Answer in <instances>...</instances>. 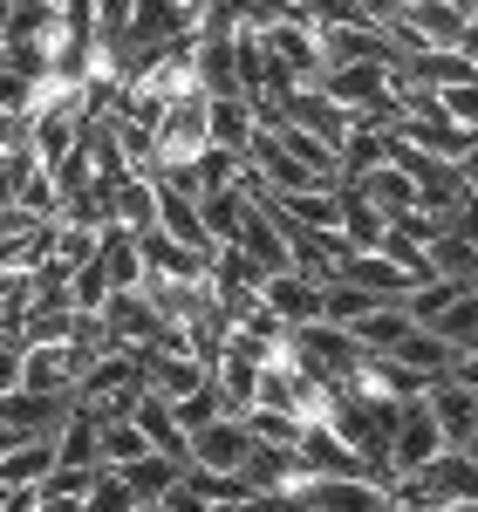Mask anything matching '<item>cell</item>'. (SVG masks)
Listing matches in <instances>:
<instances>
[{
	"label": "cell",
	"mask_w": 478,
	"mask_h": 512,
	"mask_svg": "<svg viewBox=\"0 0 478 512\" xmlns=\"http://www.w3.org/2000/svg\"><path fill=\"white\" fill-rule=\"evenodd\" d=\"M328 103H342L356 123H397L403 117V69H383V62H349V69H328L315 82Z\"/></svg>",
	"instance_id": "cell-1"
},
{
	"label": "cell",
	"mask_w": 478,
	"mask_h": 512,
	"mask_svg": "<svg viewBox=\"0 0 478 512\" xmlns=\"http://www.w3.org/2000/svg\"><path fill=\"white\" fill-rule=\"evenodd\" d=\"M287 349H294L301 369H315L321 383H335V390L362 369L356 335H349V328H335V321H301V328H287Z\"/></svg>",
	"instance_id": "cell-2"
},
{
	"label": "cell",
	"mask_w": 478,
	"mask_h": 512,
	"mask_svg": "<svg viewBox=\"0 0 478 512\" xmlns=\"http://www.w3.org/2000/svg\"><path fill=\"white\" fill-rule=\"evenodd\" d=\"M212 144L205 137V89H192V96H178V103H164L158 130H151V158H158V171H171V164H192ZM151 171V178H158Z\"/></svg>",
	"instance_id": "cell-3"
},
{
	"label": "cell",
	"mask_w": 478,
	"mask_h": 512,
	"mask_svg": "<svg viewBox=\"0 0 478 512\" xmlns=\"http://www.w3.org/2000/svg\"><path fill=\"white\" fill-rule=\"evenodd\" d=\"M246 458H253L246 417H212V424L192 431V444H185V465H192V472H212V478H239Z\"/></svg>",
	"instance_id": "cell-4"
},
{
	"label": "cell",
	"mask_w": 478,
	"mask_h": 512,
	"mask_svg": "<svg viewBox=\"0 0 478 512\" xmlns=\"http://www.w3.org/2000/svg\"><path fill=\"white\" fill-rule=\"evenodd\" d=\"M424 410H431V424H438L444 451H472L478 444V390H465V383H431L424 390Z\"/></svg>",
	"instance_id": "cell-5"
},
{
	"label": "cell",
	"mask_w": 478,
	"mask_h": 512,
	"mask_svg": "<svg viewBox=\"0 0 478 512\" xmlns=\"http://www.w3.org/2000/svg\"><path fill=\"white\" fill-rule=\"evenodd\" d=\"M431 458H444V437H438V424H431V410H424V396H417V403H403V410H397L390 465H397V478H410V472H424Z\"/></svg>",
	"instance_id": "cell-6"
},
{
	"label": "cell",
	"mask_w": 478,
	"mask_h": 512,
	"mask_svg": "<svg viewBox=\"0 0 478 512\" xmlns=\"http://www.w3.org/2000/svg\"><path fill=\"white\" fill-rule=\"evenodd\" d=\"M294 506L308 512H390V492H376L369 478H301Z\"/></svg>",
	"instance_id": "cell-7"
},
{
	"label": "cell",
	"mask_w": 478,
	"mask_h": 512,
	"mask_svg": "<svg viewBox=\"0 0 478 512\" xmlns=\"http://www.w3.org/2000/svg\"><path fill=\"white\" fill-rule=\"evenodd\" d=\"M260 48H267V55H274L294 82H321L315 21H294V14H287V21H267V28H260Z\"/></svg>",
	"instance_id": "cell-8"
},
{
	"label": "cell",
	"mask_w": 478,
	"mask_h": 512,
	"mask_svg": "<svg viewBox=\"0 0 478 512\" xmlns=\"http://www.w3.org/2000/svg\"><path fill=\"white\" fill-rule=\"evenodd\" d=\"M192 28H199V14H192V7H178V0H137L123 35L137 41L144 55H158V48H171V41H192Z\"/></svg>",
	"instance_id": "cell-9"
},
{
	"label": "cell",
	"mask_w": 478,
	"mask_h": 512,
	"mask_svg": "<svg viewBox=\"0 0 478 512\" xmlns=\"http://www.w3.org/2000/svg\"><path fill=\"white\" fill-rule=\"evenodd\" d=\"M233 246L253 260V274L267 280V274H287V239H280V226H274V212L253 198L246 205V219H239V233H233Z\"/></svg>",
	"instance_id": "cell-10"
},
{
	"label": "cell",
	"mask_w": 478,
	"mask_h": 512,
	"mask_svg": "<svg viewBox=\"0 0 478 512\" xmlns=\"http://www.w3.org/2000/svg\"><path fill=\"white\" fill-rule=\"evenodd\" d=\"M260 308H267V315H280L287 328H301V321H321V287L308 274H294V267H287V274H267V280H260Z\"/></svg>",
	"instance_id": "cell-11"
},
{
	"label": "cell",
	"mask_w": 478,
	"mask_h": 512,
	"mask_svg": "<svg viewBox=\"0 0 478 512\" xmlns=\"http://www.w3.org/2000/svg\"><path fill=\"white\" fill-rule=\"evenodd\" d=\"M82 355L76 349H21V390L35 396H76Z\"/></svg>",
	"instance_id": "cell-12"
},
{
	"label": "cell",
	"mask_w": 478,
	"mask_h": 512,
	"mask_svg": "<svg viewBox=\"0 0 478 512\" xmlns=\"http://www.w3.org/2000/svg\"><path fill=\"white\" fill-rule=\"evenodd\" d=\"M130 424L144 431V444H151L158 458H178V465H185V431H178V417H171V403H164V396L137 390V396H130Z\"/></svg>",
	"instance_id": "cell-13"
},
{
	"label": "cell",
	"mask_w": 478,
	"mask_h": 512,
	"mask_svg": "<svg viewBox=\"0 0 478 512\" xmlns=\"http://www.w3.org/2000/svg\"><path fill=\"white\" fill-rule=\"evenodd\" d=\"M158 185V178H151ZM158 233L178 239V246H192V253H219L212 239H205V219H199V198L171 192V185H158Z\"/></svg>",
	"instance_id": "cell-14"
},
{
	"label": "cell",
	"mask_w": 478,
	"mask_h": 512,
	"mask_svg": "<svg viewBox=\"0 0 478 512\" xmlns=\"http://www.w3.org/2000/svg\"><path fill=\"white\" fill-rule=\"evenodd\" d=\"M349 192H362L383 219H403V212H417V185H410V171H397V164H376V171H362Z\"/></svg>",
	"instance_id": "cell-15"
},
{
	"label": "cell",
	"mask_w": 478,
	"mask_h": 512,
	"mask_svg": "<svg viewBox=\"0 0 478 512\" xmlns=\"http://www.w3.org/2000/svg\"><path fill=\"white\" fill-rule=\"evenodd\" d=\"M110 472L130 485V499H137V506H158L164 492L185 478V465H178V458H158V451H144V458H130V465H110Z\"/></svg>",
	"instance_id": "cell-16"
},
{
	"label": "cell",
	"mask_w": 478,
	"mask_h": 512,
	"mask_svg": "<svg viewBox=\"0 0 478 512\" xmlns=\"http://www.w3.org/2000/svg\"><path fill=\"white\" fill-rule=\"evenodd\" d=\"M410 328H417V321L403 315V301H376V308H369V315H362L349 335H356V349H362V355H390L403 335H410Z\"/></svg>",
	"instance_id": "cell-17"
},
{
	"label": "cell",
	"mask_w": 478,
	"mask_h": 512,
	"mask_svg": "<svg viewBox=\"0 0 478 512\" xmlns=\"http://www.w3.org/2000/svg\"><path fill=\"white\" fill-rule=\"evenodd\" d=\"M55 472V437H21L7 458H0V492H21V485H41Z\"/></svg>",
	"instance_id": "cell-18"
},
{
	"label": "cell",
	"mask_w": 478,
	"mask_h": 512,
	"mask_svg": "<svg viewBox=\"0 0 478 512\" xmlns=\"http://www.w3.org/2000/svg\"><path fill=\"white\" fill-rule=\"evenodd\" d=\"M205 137H212L219 151H246V137H253V103H246V96H205Z\"/></svg>",
	"instance_id": "cell-19"
},
{
	"label": "cell",
	"mask_w": 478,
	"mask_h": 512,
	"mask_svg": "<svg viewBox=\"0 0 478 512\" xmlns=\"http://www.w3.org/2000/svg\"><path fill=\"white\" fill-rule=\"evenodd\" d=\"M110 219L123 233H158V185L151 178H123L110 192Z\"/></svg>",
	"instance_id": "cell-20"
},
{
	"label": "cell",
	"mask_w": 478,
	"mask_h": 512,
	"mask_svg": "<svg viewBox=\"0 0 478 512\" xmlns=\"http://www.w3.org/2000/svg\"><path fill=\"white\" fill-rule=\"evenodd\" d=\"M246 205H253V198H246V185H219V192H205L199 198V219H205V239H212V246H233V233H239V219H246Z\"/></svg>",
	"instance_id": "cell-21"
},
{
	"label": "cell",
	"mask_w": 478,
	"mask_h": 512,
	"mask_svg": "<svg viewBox=\"0 0 478 512\" xmlns=\"http://www.w3.org/2000/svg\"><path fill=\"white\" fill-rule=\"evenodd\" d=\"M342 185H356L362 171H376V164H390V130L383 123H356L349 137H342Z\"/></svg>",
	"instance_id": "cell-22"
},
{
	"label": "cell",
	"mask_w": 478,
	"mask_h": 512,
	"mask_svg": "<svg viewBox=\"0 0 478 512\" xmlns=\"http://www.w3.org/2000/svg\"><path fill=\"white\" fill-rule=\"evenodd\" d=\"M342 280H356L362 294H376V301H403V294L417 287V280L403 274V267H390L383 253H356V260L342 267Z\"/></svg>",
	"instance_id": "cell-23"
},
{
	"label": "cell",
	"mask_w": 478,
	"mask_h": 512,
	"mask_svg": "<svg viewBox=\"0 0 478 512\" xmlns=\"http://www.w3.org/2000/svg\"><path fill=\"white\" fill-rule=\"evenodd\" d=\"M383 226H390V219H383V212H376L362 192H349V185H342V226H335V233H342V246H349V253H376Z\"/></svg>",
	"instance_id": "cell-24"
},
{
	"label": "cell",
	"mask_w": 478,
	"mask_h": 512,
	"mask_svg": "<svg viewBox=\"0 0 478 512\" xmlns=\"http://www.w3.org/2000/svg\"><path fill=\"white\" fill-rule=\"evenodd\" d=\"M431 335H438L444 349H458V355L478 349V287H465V294H458V301L431 321Z\"/></svg>",
	"instance_id": "cell-25"
},
{
	"label": "cell",
	"mask_w": 478,
	"mask_h": 512,
	"mask_svg": "<svg viewBox=\"0 0 478 512\" xmlns=\"http://www.w3.org/2000/svg\"><path fill=\"white\" fill-rule=\"evenodd\" d=\"M369 308H376V294H362L356 280H328L321 287V321H335V328H356Z\"/></svg>",
	"instance_id": "cell-26"
},
{
	"label": "cell",
	"mask_w": 478,
	"mask_h": 512,
	"mask_svg": "<svg viewBox=\"0 0 478 512\" xmlns=\"http://www.w3.org/2000/svg\"><path fill=\"white\" fill-rule=\"evenodd\" d=\"M103 301H110V274H103V260L89 253L76 274H69V308H76V315H96Z\"/></svg>",
	"instance_id": "cell-27"
},
{
	"label": "cell",
	"mask_w": 478,
	"mask_h": 512,
	"mask_svg": "<svg viewBox=\"0 0 478 512\" xmlns=\"http://www.w3.org/2000/svg\"><path fill=\"white\" fill-rule=\"evenodd\" d=\"M246 431L267 451H294L301 444V417H287V410H246Z\"/></svg>",
	"instance_id": "cell-28"
},
{
	"label": "cell",
	"mask_w": 478,
	"mask_h": 512,
	"mask_svg": "<svg viewBox=\"0 0 478 512\" xmlns=\"http://www.w3.org/2000/svg\"><path fill=\"white\" fill-rule=\"evenodd\" d=\"M171 417H178V431H185V444H192V431H205L212 417H226V403H219V390L205 383V390L178 396V403H171Z\"/></svg>",
	"instance_id": "cell-29"
},
{
	"label": "cell",
	"mask_w": 478,
	"mask_h": 512,
	"mask_svg": "<svg viewBox=\"0 0 478 512\" xmlns=\"http://www.w3.org/2000/svg\"><path fill=\"white\" fill-rule=\"evenodd\" d=\"M438 110L458 123V130L478 137V82H451V89H438Z\"/></svg>",
	"instance_id": "cell-30"
},
{
	"label": "cell",
	"mask_w": 478,
	"mask_h": 512,
	"mask_svg": "<svg viewBox=\"0 0 478 512\" xmlns=\"http://www.w3.org/2000/svg\"><path fill=\"white\" fill-rule=\"evenodd\" d=\"M82 506H89V512H130V506H137V499H130V485H123V478L110 472V465H103V472H96V485H89V499H82Z\"/></svg>",
	"instance_id": "cell-31"
},
{
	"label": "cell",
	"mask_w": 478,
	"mask_h": 512,
	"mask_svg": "<svg viewBox=\"0 0 478 512\" xmlns=\"http://www.w3.org/2000/svg\"><path fill=\"white\" fill-rule=\"evenodd\" d=\"M130 7H137V0H89L96 35H123V28H130Z\"/></svg>",
	"instance_id": "cell-32"
},
{
	"label": "cell",
	"mask_w": 478,
	"mask_h": 512,
	"mask_svg": "<svg viewBox=\"0 0 478 512\" xmlns=\"http://www.w3.org/2000/svg\"><path fill=\"white\" fill-rule=\"evenodd\" d=\"M451 383H465V390H478V349L458 355V369H451Z\"/></svg>",
	"instance_id": "cell-33"
},
{
	"label": "cell",
	"mask_w": 478,
	"mask_h": 512,
	"mask_svg": "<svg viewBox=\"0 0 478 512\" xmlns=\"http://www.w3.org/2000/svg\"><path fill=\"white\" fill-rule=\"evenodd\" d=\"M458 178H465V185H478V144L465 151V164H458Z\"/></svg>",
	"instance_id": "cell-34"
},
{
	"label": "cell",
	"mask_w": 478,
	"mask_h": 512,
	"mask_svg": "<svg viewBox=\"0 0 478 512\" xmlns=\"http://www.w3.org/2000/svg\"><path fill=\"white\" fill-rule=\"evenodd\" d=\"M14 444H21V437L7 431V424H0V458H7V451H14Z\"/></svg>",
	"instance_id": "cell-35"
},
{
	"label": "cell",
	"mask_w": 478,
	"mask_h": 512,
	"mask_svg": "<svg viewBox=\"0 0 478 512\" xmlns=\"http://www.w3.org/2000/svg\"><path fill=\"white\" fill-rule=\"evenodd\" d=\"M130 512H164V506H130Z\"/></svg>",
	"instance_id": "cell-36"
},
{
	"label": "cell",
	"mask_w": 478,
	"mask_h": 512,
	"mask_svg": "<svg viewBox=\"0 0 478 512\" xmlns=\"http://www.w3.org/2000/svg\"><path fill=\"white\" fill-rule=\"evenodd\" d=\"M472 458H478V444H472Z\"/></svg>",
	"instance_id": "cell-37"
},
{
	"label": "cell",
	"mask_w": 478,
	"mask_h": 512,
	"mask_svg": "<svg viewBox=\"0 0 478 512\" xmlns=\"http://www.w3.org/2000/svg\"><path fill=\"white\" fill-rule=\"evenodd\" d=\"M0 499H7V492H0Z\"/></svg>",
	"instance_id": "cell-38"
}]
</instances>
